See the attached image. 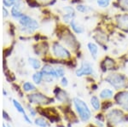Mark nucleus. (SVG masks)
Wrapping results in <instances>:
<instances>
[{"instance_id": "obj_38", "label": "nucleus", "mask_w": 128, "mask_h": 127, "mask_svg": "<svg viewBox=\"0 0 128 127\" xmlns=\"http://www.w3.org/2000/svg\"><path fill=\"white\" fill-rule=\"evenodd\" d=\"M8 127H11V126H8Z\"/></svg>"}, {"instance_id": "obj_12", "label": "nucleus", "mask_w": 128, "mask_h": 127, "mask_svg": "<svg viewBox=\"0 0 128 127\" xmlns=\"http://www.w3.org/2000/svg\"><path fill=\"white\" fill-rule=\"evenodd\" d=\"M117 23H118V25L120 28L128 31V15L127 14L119 15L118 17H117Z\"/></svg>"}, {"instance_id": "obj_34", "label": "nucleus", "mask_w": 128, "mask_h": 127, "mask_svg": "<svg viewBox=\"0 0 128 127\" xmlns=\"http://www.w3.org/2000/svg\"><path fill=\"white\" fill-rule=\"evenodd\" d=\"M29 111H30V114H32V116H34L35 114H36V113H35V112L34 111V109H32V108H30Z\"/></svg>"}, {"instance_id": "obj_6", "label": "nucleus", "mask_w": 128, "mask_h": 127, "mask_svg": "<svg viewBox=\"0 0 128 127\" xmlns=\"http://www.w3.org/2000/svg\"><path fill=\"white\" fill-rule=\"evenodd\" d=\"M28 98L31 103L37 104H49L53 102V99L45 97L44 95L41 93H34L28 96Z\"/></svg>"}, {"instance_id": "obj_26", "label": "nucleus", "mask_w": 128, "mask_h": 127, "mask_svg": "<svg viewBox=\"0 0 128 127\" xmlns=\"http://www.w3.org/2000/svg\"><path fill=\"white\" fill-rule=\"evenodd\" d=\"M35 124L40 127H46L47 126V122L44 120V119L43 118H38L35 120Z\"/></svg>"}, {"instance_id": "obj_27", "label": "nucleus", "mask_w": 128, "mask_h": 127, "mask_svg": "<svg viewBox=\"0 0 128 127\" xmlns=\"http://www.w3.org/2000/svg\"><path fill=\"white\" fill-rule=\"evenodd\" d=\"M55 70H56V73L57 78H62V77H64V74H65V69H64L62 67H56Z\"/></svg>"}, {"instance_id": "obj_4", "label": "nucleus", "mask_w": 128, "mask_h": 127, "mask_svg": "<svg viewBox=\"0 0 128 127\" xmlns=\"http://www.w3.org/2000/svg\"><path fill=\"white\" fill-rule=\"evenodd\" d=\"M106 80L116 90L122 89L126 86V78L121 74H110L107 77Z\"/></svg>"}, {"instance_id": "obj_19", "label": "nucleus", "mask_w": 128, "mask_h": 127, "mask_svg": "<svg viewBox=\"0 0 128 127\" xmlns=\"http://www.w3.org/2000/svg\"><path fill=\"white\" fill-rule=\"evenodd\" d=\"M76 10L79 11L80 13H83V14H87L89 12H90L92 10V8L90 6L84 5V4H78L76 7Z\"/></svg>"}, {"instance_id": "obj_16", "label": "nucleus", "mask_w": 128, "mask_h": 127, "mask_svg": "<svg viewBox=\"0 0 128 127\" xmlns=\"http://www.w3.org/2000/svg\"><path fill=\"white\" fill-rule=\"evenodd\" d=\"M28 62H29L30 66L34 69H35V70H38V69L41 67L40 61H38V59H36V58H34V57L28 58Z\"/></svg>"}, {"instance_id": "obj_17", "label": "nucleus", "mask_w": 128, "mask_h": 127, "mask_svg": "<svg viewBox=\"0 0 128 127\" xmlns=\"http://www.w3.org/2000/svg\"><path fill=\"white\" fill-rule=\"evenodd\" d=\"M43 79H44V75L41 72H36L32 75V80L36 85H40Z\"/></svg>"}, {"instance_id": "obj_22", "label": "nucleus", "mask_w": 128, "mask_h": 127, "mask_svg": "<svg viewBox=\"0 0 128 127\" xmlns=\"http://www.w3.org/2000/svg\"><path fill=\"white\" fill-rule=\"evenodd\" d=\"M110 0H96V4L100 8H107L110 4Z\"/></svg>"}, {"instance_id": "obj_23", "label": "nucleus", "mask_w": 128, "mask_h": 127, "mask_svg": "<svg viewBox=\"0 0 128 127\" xmlns=\"http://www.w3.org/2000/svg\"><path fill=\"white\" fill-rule=\"evenodd\" d=\"M20 0H3V3L5 7L10 8V7H13L15 4H16Z\"/></svg>"}, {"instance_id": "obj_32", "label": "nucleus", "mask_w": 128, "mask_h": 127, "mask_svg": "<svg viewBox=\"0 0 128 127\" xmlns=\"http://www.w3.org/2000/svg\"><path fill=\"white\" fill-rule=\"evenodd\" d=\"M111 106H112V103H111L110 102H106V103L104 104V106H102V109L106 110V109H108V108H110Z\"/></svg>"}, {"instance_id": "obj_5", "label": "nucleus", "mask_w": 128, "mask_h": 127, "mask_svg": "<svg viewBox=\"0 0 128 127\" xmlns=\"http://www.w3.org/2000/svg\"><path fill=\"white\" fill-rule=\"evenodd\" d=\"M75 73L77 77H82V76H86V75H92L94 73L93 66L89 61H84L81 63V67L76 70Z\"/></svg>"}, {"instance_id": "obj_21", "label": "nucleus", "mask_w": 128, "mask_h": 127, "mask_svg": "<svg viewBox=\"0 0 128 127\" xmlns=\"http://www.w3.org/2000/svg\"><path fill=\"white\" fill-rule=\"evenodd\" d=\"M22 89H23L24 91L29 92V91H35L36 87H35L32 83H30V82H26V83H24L23 85H22Z\"/></svg>"}, {"instance_id": "obj_18", "label": "nucleus", "mask_w": 128, "mask_h": 127, "mask_svg": "<svg viewBox=\"0 0 128 127\" xmlns=\"http://www.w3.org/2000/svg\"><path fill=\"white\" fill-rule=\"evenodd\" d=\"M113 91L109 89H104L100 92V97L102 99H109V98L113 97Z\"/></svg>"}, {"instance_id": "obj_15", "label": "nucleus", "mask_w": 128, "mask_h": 127, "mask_svg": "<svg viewBox=\"0 0 128 127\" xmlns=\"http://www.w3.org/2000/svg\"><path fill=\"white\" fill-rule=\"evenodd\" d=\"M76 41L77 40L75 39V38H74L73 35H71L70 33L68 36L65 37V38H63V42L66 44V45L70 47V48L73 47V49H74L76 47V44H77V42H76Z\"/></svg>"}, {"instance_id": "obj_36", "label": "nucleus", "mask_w": 128, "mask_h": 127, "mask_svg": "<svg viewBox=\"0 0 128 127\" xmlns=\"http://www.w3.org/2000/svg\"><path fill=\"white\" fill-rule=\"evenodd\" d=\"M40 1H42V2H44V1H48V0H40Z\"/></svg>"}, {"instance_id": "obj_20", "label": "nucleus", "mask_w": 128, "mask_h": 127, "mask_svg": "<svg viewBox=\"0 0 128 127\" xmlns=\"http://www.w3.org/2000/svg\"><path fill=\"white\" fill-rule=\"evenodd\" d=\"M90 104H92V108H93L95 110L100 109L101 104H100V102H99V99L96 97H92V99H90Z\"/></svg>"}, {"instance_id": "obj_24", "label": "nucleus", "mask_w": 128, "mask_h": 127, "mask_svg": "<svg viewBox=\"0 0 128 127\" xmlns=\"http://www.w3.org/2000/svg\"><path fill=\"white\" fill-rule=\"evenodd\" d=\"M13 104H14V106H15V108L17 109V111L19 112V113H22V114H25L26 113H25V110H24V108L23 107H22V105L20 104V102H18L16 100L14 99L13 100Z\"/></svg>"}, {"instance_id": "obj_1", "label": "nucleus", "mask_w": 128, "mask_h": 127, "mask_svg": "<svg viewBox=\"0 0 128 127\" xmlns=\"http://www.w3.org/2000/svg\"><path fill=\"white\" fill-rule=\"evenodd\" d=\"M19 24L22 26V32L28 34L32 33L40 27V24L36 20L26 15H23L20 18Z\"/></svg>"}, {"instance_id": "obj_2", "label": "nucleus", "mask_w": 128, "mask_h": 127, "mask_svg": "<svg viewBox=\"0 0 128 127\" xmlns=\"http://www.w3.org/2000/svg\"><path fill=\"white\" fill-rule=\"evenodd\" d=\"M74 102L76 110H77L78 114L80 115V118L83 121H87L92 116V113H90L86 103L82 100H80V98H74Z\"/></svg>"}, {"instance_id": "obj_13", "label": "nucleus", "mask_w": 128, "mask_h": 127, "mask_svg": "<svg viewBox=\"0 0 128 127\" xmlns=\"http://www.w3.org/2000/svg\"><path fill=\"white\" fill-rule=\"evenodd\" d=\"M41 73H43L44 76H52L54 78H57L56 73V70L53 68L50 65H44L43 68L41 69Z\"/></svg>"}, {"instance_id": "obj_10", "label": "nucleus", "mask_w": 128, "mask_h": 127, "mask_svg": "<svg viewBox=\"0 0 128 127\" xmlns=\"http://www.w3.org/2000/svg\"><path fill=\"white\" fill-rule=\"evenodd\" d=\"M63 10L65 11V13L62 15V20L65 23H69L75 17V10L71 6H66L63 8Z\"/></svg>"}, {"instance_id": "obj_29", "label": "nucleus", "mask_w": 128, "mask_h": 127, "mask_svg": "<svg viewBox=\"0 0 128 127\" xmlns=\"http://www.w3.org/2000/svg\"><path fill=\"white\" fill-rule=\"evenodd\" d=\"M61 84L63 87H67L68 85V79L65 77L62 78V80H61Z\"/></svg>"}, {"instance_id": "obj_14", "label": "nucleus", "mask_w": 128, "mask_h": 127, "mask_svg": "<svg viewBox=\"0 0 128 127\" xmlns=\"http://www.w3.org/2000/svg\"><path fill=\"white\" fill-rule=\"evenodd\" d=\"M87 49L90 52V56L93 59L98 58V46L96 45L93 42H89L87 44Z\"/></svg>"}, {"instance_id": "obj_11", "label": "nucleus", "mask_w": 128, "mask_h": 127, "mask_svg": "<svg viewBox=\"0 0 128 127\" xmlns=\"http://www.w3.org/2000/svg\"><path fill=\"white\" fill-rule=\"evenodd\" d=\"M69 25L71 29L75 32L76 34H82L84 32V26L80 23L78 20L75 19H73L71 21L69 22Z\"/></svg>"}, {"instance_id": "obj_30", "label": "nucleus", "mask_w": 128, "mask_h": 127, "mask_svg": "<svg viewBox=\"0 0 128 127\" xmlns=\"http://www.w3.org/2000/svg\"><path fill=\"white\" fill-rule=\"evenodd\" d=\"M3 16H4V18H6V17H8L9 16V11H8V9H7V7H3Z\"/></svg>"}, {"instance_id": "obj_7", "label": "nucleus", "mask_w": 128, "mask_h": 127, "mask_svg": "<svg viewBox=\"0 0 128 127\" xmlns=\"http://www.w3.org/2000/svg\"><path fill=\"white\" fill-rule=\"evenodd\" d=\"M115 101L123 109L128 110V91L120 92L116 95Z\"/></svg>"}, {"instance_id": "obj_9", "label": "nucleus", "mask_w": 128, "mask_h": 127, "mask_svg": "<svg viewBox=\"0 0 128 127\" xmlns=\"http://www.w3.org/2000/svg\"><path fill=\"white\" fill-rule=\"evenodd\" d=\"M123 113L120 110L114 109L113 111H111L109 114H108V119L112 122V124H119V123H121L123 121Z\"/></svg>"}, {"instance_id": "obj_3", "label": "nucleus", "mask_w": 128, "mask_h": 127, "mask_svg": "<svg viewBox=\"0 0 128 127\" xmlns=\"http://www.w3.org/2000/svg\"><path fill=\"white\" fill-rule=\"evenodd\" d=\"M51 50H52L53 56H56V58L68 59L71 57V54H70L68 50L62 45L61 44H59L58 42H55L54 44H52Z\"/></svg>"}, {"instance_id": "obj_33", "label": "nucleus", "mask_w": 128, "mask_h": 127, "mask_svg": "<svg viewBox=\"0 0 128 127\" xmlns=\"http://www.w3.org/2000/svg\"><path fill=\"white\" fill-rule=\"evenodd\" d=\"M23 115H24V119H25V120H26V122H28V124H32V122H31L30 119H29V118H28V115H26V114H23Z\"/></svg>"}, {"instance_id": "obj_35", "label": "nucleus", "mask_w": 128, "mask_h": 127, "mask_svg": "<svg viewBox=\"0 0 128 127\" xmlns=\"http://www.w3.org/2000/svg\"><path fill=\"white\" fill-rule=\"evenodd\" d=\"M3 94H4V96H7V92H6V91H5L4 89L3 90Z\"/></svg>"}, {"instance_id": "obj_31", "label": "nucleus", "mask_w": 128, "mask_h": 127, "mask_svg": "<svg viewBox=\"0 0 128 127\" xmlns=\"http://www.w3.org/2000/svg\"><path fill=\"white\" fill-rule=\"evenodd\" d=\"M3 118L5 120H7V121H11V119H10L9 114H8L5 111H3Z\"/></svg>"}, {"instance_id": "obj_37", "label": "nucleus", "mask_w": 128, "mask_h": 127, "mask_svg": "<svg viewBox=\"0 0 128 127\" xmlns=\"http://www.w3.org/2000/svg\"><path fill=\"white\" fill-rule=\"evenodd\" d=\"M3 127H6V126H5V125H4H4H3Z\"/></svg>"}, {"instance_id": "obj_8", "label": "nucleus", "mask_w": 128, "mask_h": 127, "mask_svg": "<svg viewBox=\"0 0 128 127\" xmlns=\"http://www.w3.org/2000/svg\"><path fill=\"white\" fill-rule=\"evenodd\" d=\"M24 8V3L22 2V0H20L16 4H15L13 7H11V16L14 18V19L19 20L22 15H24L23 12H22V9Z\"/></svg>"}, {"instance_id": "obj_28", "label": "nucleus", "mask_w": 128, "mask_h": 127, "mask_svg": "<svg viewBox=\"0 0 128 127\" xmlns=\"http://www.w3.org/2000/svg\"><path fill=\"white\" fill-rule=\"evenodd\" d=\"M120 3L123 9L128 10V0H120Z\"/></svg>"}, {"instance_id": "obj_25", "label": "nucleus", "mask_w": 128, "mask_h": 127, "mask_svg": "<svg viewBox=\"0 0 128 127\" xmlns=\"http://www.w3.org/2000/svg\"><path fill=\"white\" fill-rule=\"evenodd\" d=\"M67 97V93L64 91H62L58 88V93L56 94V98L59 101H64Z\"/></svg>"}]
</instances>
